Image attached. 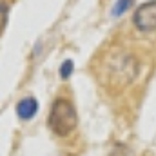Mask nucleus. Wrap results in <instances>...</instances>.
<instances>
[{
  "label": "nucleus",
  "instance_id": "1",
  "mask_svg": "<svg viewBox=\"0 0 156 156\" xmlns=\"http://www.w3.org/2000/svg\"><path fill=\"white\" fill-rule=\"evenodd\" d=\"M140 73L138 58L127 49H113L100 64V80L105 87L120 91L133 83Z\"/></svg>",
  "mask_w": 156,
  "mask_h": 156
},
{
  "label": "nucleus",
  "instance_id": "2",
  "mask_svg": "<svg viewBox=\"0 0 156 156\" xmlns=\"http://www.w3.org/2000/svg\"><path fill=\"white\" fill-rule=\"evenodd\" d=\"M78 125L76 107L67 98H56L49 109L47 116V127L55 136H69Z\"/></svg>",
  "mask_w": 156,
  "mask_h": 156
},
{
  "label": "nucleus",
  "instance_id": "3",
  "mask_svg": "<svg viewBox=\"0 0 156 156\" xmlns=\"http://www.w3.org/2000/svg\"><path fill=\"white\" fill-rule=\"evenodd\" d=\"M133 22L138 31L142 33H151L156 29V0H147L138 5L134 11Z\"/></svg>",
  "mask_w": 156,
  "mask_h": 156
},
{
  "label": "nucleus",
  "instance_id": "4",
  "mask_svg": "<svg viewBox=\"0 0 156 156\" xmlns=\"http://www.w3.org/2000/svg\"><path fill=\"white\" fill-rule=\"evenodd\" d=\"M37 113H38V100L33 96H26L16 104V116L24 122L31 120Z\"/></svg>",
  "mask_w": 156,
  "mask_h": 156
},
{
  "label": "nucleus",
  "instance_id": "5",
  "mask_svg": "<svg viewBox=\"0 0 156 156\" xmlns=\"http://www.w3.org/2000/svg\"><path fill=\"white\" fill-rule=\"evenodd\" d=\"M133 2H134V0H116L115 5H113V9H111V15H113V16L123 15V13L133 5Z\"/></svg>",
  "mask_w": 156,
  "mask_h": 156
},
{
  "label": "nucleus",
  "instance_id": "6",
  "mask_svg": "<svg viewBox=\"0 0 156 156\" xmlns=\"http://www.w3.org/2000/svg\"><path fill=\"white\" fill-rule=\"evenodd\" d=\"M73 71H75V62L73 60H64L62 62V66H60V78L62 80H67V78L73 75Z\"/></svg>",
  "mask_w": 156,
  "mask_h": 156
},
{
  "label": "nucleus",
  "instance_id": "7",
  "mask_svg": "<svg viewBox=\"0 0 156 156\" xmlns=\"http://www.w3.org/2000/svg\"><path fill=\"white\" fill-rule=\"evenodd\" d=\"M0 9H2V24H0V29L5 31V26H7V15H9V7H7V2L2 0L0 4Z\"/></svg>",
  "mask_w": 156,
  "mask_h": 156
},
{
  "label": "nucleus",
  "instance_id": "8",
  "mask_svg": "<svg viewBox=\"0 0 156 156\" xmlns=\"http://www.w3.org/2000/svg\"><path fill=\"white\" fill-rule=\"evenodd\" d=\"M111 156H133V154H131V151H129L125 145H120V144H118V145H115Z\"/></svg>",
  "mask_w": 156,
  "mask_h": 156
}]
</instances>
